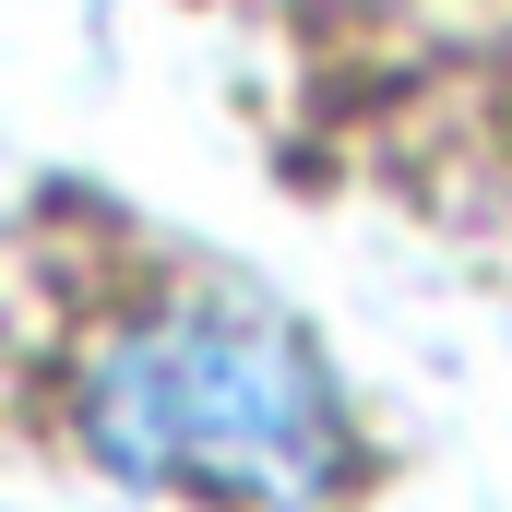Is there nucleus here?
I'll return each instance as SVG.
<instances>
[{"label": "nucleus", "instance_id": "obj_1", "mask_svg": "<svg viewBox=\"0 0 512 512\" xmlns=\"http://www.w3.org/2000/svg\"><path fill=\"white\" fill-rule=\"evenodd\" d=\"M96 477L191 512H334L358 489V405L334 358L251 286H167L120 310L72 382Z\"/></svg>", "mask_w": 512, "mask_h": 512}]
</instances>
